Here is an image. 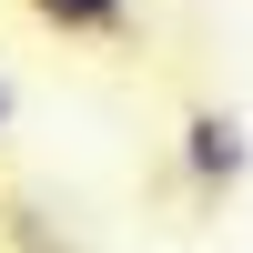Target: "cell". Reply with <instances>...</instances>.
<instances>
[{
	"label": "cell",
	"mask_w": 253,
	"mask_h": 253,
	"mask_svg": "<svg viewBox=\"0 0 253 253\" xmlns=\"http://www.w3.org/2000/svg\"><path fill=\"white\" fill-rule=\"evenodd\" d=\"M51 41H122L132 31V0H20Z\"/></svg>",
	"instance_id": "obj_2"
},
{
	"label": "cell",
	"mask_w": 253,
	"mask_h": 253,
	"mask_svg": "<svg viewBox=\"0 0 253 253\" xmlns=\"http://www.w3.org/2000/svg\"><path fill=\"white\" fill-rule=\"evenodd\" d=\"M0 142H10V71H0Z\"/></svg>",
	"instance_id": "obj_3"
},
{
	"label": "cell",
	"mask_w": 253,
	"mask_h": 253,
	"mask_svg": "<svg viewBox=\"0 0 253 253\" xmlns=\"http://www.w3.org/2000/svg\"><path fill=\"white\" fill-rule=\"evenodd\" d=\"M243 162H253V142H243V122H233V112H213V101H203V112H182V182H193L203 203L233 193Z\"/></svg>",
	"instance_id": "obj_1"
}]
</instances>
